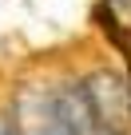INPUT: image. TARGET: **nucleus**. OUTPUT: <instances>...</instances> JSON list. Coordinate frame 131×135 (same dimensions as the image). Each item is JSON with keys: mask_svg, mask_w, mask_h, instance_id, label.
<instances>
[{"mask_svg": "<svg viewBox=\"0 0 131 135\" xmlns=\"http://www.w3.org/2000/svg\"><path fill=\"white\" fill-rule=\"evenodd\" d=\"M88 107L95 115V127H111V131H127L131 119V103H127V80L111 68H95L91 76L80 80Z\"/></svg>", "mask_w": 131, "mask_h": 135, "instance_id": "obj_1", "label": "nucleus"}, {"mask_svg": "<svg viewBox=\"0 0 131 135\" xmlns=\"http://www.w3.org/2000/svg\"><path fill=\"white\" fill-rule=\"evenodd\" d=\"M103 16L123 24V28H131V0H103Z\"/></svg>", "mask_w": 131, "mask_h": 135, "instance_id": "obj_4", "label": "nucleus"}, {"mask_svg": "<svg viewBox=\"0 0 131 135\" xmlns=\"http://www.w3.org/2000/svg\"><path fill=\"white\" fill-rule=\"evenodd\" d=\"M91 135H127V131H111V127H95Z\"/></svg>", "mask_w": 131, "mask_h": 135, "instance_id": "obj_6", "label": "nucleus"}, {"mask_svg": "<svg viewBox=\"0 0 131 135\" xmlns=\"http://www.w3.org/2000/svg\"><path fill=\"white\" fill-rule=\"evenodd\" d=\"M0 135H16V127H12V119H8V115H0Z\"/></svg>", "mask_w": 131, "mask_h": 135, "instance_id": "obj_5", "label": "nucleus"}, {"mask_svg": "<svg viewBox=\"0 0 131 135\" xmlns=\"http://www.w3.org/2000/svg\"><path fill=\"white\" fill-rule=\"evenodd\" d=\"M48 99H52V111H56V119L64 123L68 135H91L95 131V115H91L80 84H60L56 91H48Z\"/></svg>", "mask_w": 131, "mask_h": 135, "instance_id": "obj_2", "label": "nucleus"}, {"mask_svg": "<svg viewBox=\"0 0 131 135\" xmlns=\"http://www.w3.org/2000/svg\"><path fill=\"white\" fill-rule=\"evenodd\" d=\"M8 119H12L16 135H68V131H64V123L56 119V111H52V99L40 95V91L24 95Z\"/></svg>", "mask_w": 131, "mask_h": 135, "instance_id": "obj_3", "label": "nucleus"}]
</instances>
